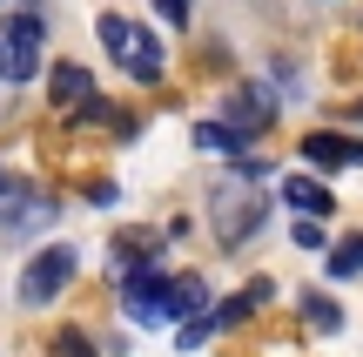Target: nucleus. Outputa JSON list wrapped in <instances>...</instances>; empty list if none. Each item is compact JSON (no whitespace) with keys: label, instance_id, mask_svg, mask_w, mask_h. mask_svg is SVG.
Wrapping results in <instances>:
<instances>
[{"label":"nucleus","instance_id":"1","mask_svg":"<svg viewBox=\"0 0 363 357\" xmlns=\"http://www.w3.org/2000/svg\"><path fill=\"white\" fill-rule=\"evenodd\" d=\"M262 216H269V196L249 189L242 175H229V182L208 189V223H216V243H222V250H242V243L262 229Z\"/></svg>","mask_w":363,"mask_h":357},{"label":"nucleus","instance_id":"2","mask_svg":"<svg viewBox=\"0 0 363 357\" xmlns=\"http://www.w3.org/2000/svg\"><path fill=\"white\" fill-rule=\"evenodd\" d=\"M94 34H101V48L115 54L135 81H162V40H155V27L128 21V13H101V21H94Z\"/></svg>","mask_w":363,"mask_h":357},{"label":"nucleus","instance_id":"3","mask_svg":"<svg viewBox=\"0 0 363 357\" xmlns=\"http://www.w3.org/2000/svg\"><path fill=\"white\" fill-rule=\"evenodd\" d=\"M34 67H40V21L34 13H7L0 21V81L21 88V81H34Z\"/></svg>","mask_w":363,"mask_h":357},{"label":"nucleus","instance_id":"4","mask_svg":"<svg viewBox=\"0 0 363 357\" xmlns=\"http://www.w3.org/2000/svg\"><path fill=\"white\" fill-rule=\"evenodd\" d=\"M74 263H81V256L67 250V243H48V250L21 270V304H48V297H61L67 277H74Z\"/></svg>","mask_w":363,"mask_h":357},{"label":"nucleus","instance_id":"5","mask_svg":"<svg viewBox=\"0 0 363 357\" xmlns=\"http://www.w3.org/2000/svg\"><path fill=\"white\" fill-rule=\"evenodd\" d=\"M48 223H54V196H40L27 182H0V229L27 236V229H48Z\"/></svg>","mask_w":363,"mask_h":357},{"label":"nucleus","instance_id":"6","mask_svg":"<svg viewBox=\"0 0 363 357\" xmlns=\"http://www.w3.org/2000/svg\"><path fill=\"white\" fill-rule=\"evenodd\" d=\"M303 162L310 169H363V142L337 135V128H316V135H303Z\"/></svg>","mask_w":363,"mask_h":357},{"label":"nucleus","instance_id":"7","mask_svg":"<svg viewBox=\"0 0 363 357\" xmlns=\"http://www.w3.org/2000/svg\"><path fill=\"white\" fill-rule=\"evenodd\" d=\"M222 121H229V128L249 142V135H262V128L276 121V94H269V88H235V94H229V115H222Z\"/></svg>","mask_w":363,"mask_h":357},{"label":"nucleus","instance_id":"8","mask_svg":"<svg viewBox=\"0 0 363 357\" xmlns=\"http://www.w3.org/2000/svg\"><path fill=\"white\" fill-rule=\"evenodd\" d=\"M48 101H54V108H94L101 94H94V75H88V67L61 61V67L48 75Z\"/></svg>","mask_w":363,"mask_h":357},{"label":"nucleus","instance_id":"9","mask_svg":"<svg viewBox=\"0 0 363 357\" xmlns=\"http://www.w3.org/2000/svg\"><path fill=\"white\" fill-rule=\"evenodd\" d=\"M202 304H208L202 277H169V290H162V304H155V324H169V317H202Z\"/></svg>","mask_w":363,"mask_h":357},{"label":"nucleus","instance_id":"10","mask_svg":"<svg viewBox=\"0 0 363 357\" xmlns=\"http://www.w3.org/2000/svg\"><path fill=\"white\" fill-rule=\"evenodd\" d=\"M262 304H269V277L242 283V290H235V297H229V304H222V310H208V331H229V324H242L249 310H262Z\"/></svg>","mask_w":363,"mask_h":357},{"label":"nucleus","instance_id":"11","mask_svg":"<svg viewBox=\"0 0 363 357\" xmlns=\"http://www.w3.org/2000/svg\"><path fill=\"white\" fill-rule=\"evenodd\" d=\"M283 196H289V202H296V209H303V223H310V216H316V223H323V216L337 209V196H330V189L316 182V175H289V182H283Z\"/></svg>","mask_w":363,"mask_h":357},{"label":"nucleus","instance_id":"12","mask_svg":"<svg viewBox=\"0 0 363 357\" xmlns=\"http://www.w3.org/2000/svg\"><path fill=\"white\" fill-rule=\"evenodd\" d=\"M195 148H202V155H242V135L229 128V121H195Z\"/></svg>","mask_w":363,"mask_h":357},{"label":"nucleus","instance_id":"13","mask_svg":"<svg viewBox=\"0 0 363 357\" xmlns=\"http://www.w3.org/2000/svg\"><path fill=\"white\" fill-rule=\"evenodd\" d=\"M303 324H310V331H337V324H343V310L337 304H330V297H303Z\"/></svg>","mask_w":363,"mask_h":357},{"label":"nucleus","instance_id":"14","mask_svg":"<svg viewBox=\"0 0 363 357\" xmlns=\"http://www.w3.org/2000/svg\"><path fill=\"white\" fill-rule=\"evenodd\" d=\"M330 277H363V236H350L343 250H330Z\"/></svg>","mask_w":363,"mask_h":357},{"label":"nucleus","instance_id":"15","mask_svg":"<svg viewBox=\"0 0 363 357\" xmlns=\"http://www.w3.org/2000/svg\"><path fill=\"white\" fill-rule=\"evenodd\" d=\"M54 357H101V351L88 344V331H61L54 337Z\"/></svg>","mask_w":363,"mask_h":357},{"label":"nucleus","instance_id":"16","mask_svg":"<svg viewBox=\"0 0 363 357\" xmlns=\"http://www.w3.org/2000/svg\"><path fill=\"white\" fill-rule=\"evenodd\" d=\"M189 7H195V0H155V13H162L169 27H189Z\"/></svg>","mask_w":363,"mask_h":357},{"label":"nucleus","instance_id":"17","mask_svg":"<svg viewBox=\"0 0 363 357\" xmlns=\"http://www.w3.org/2000/svg\"><path fill=\"white\" fill-rule=\"evenodd\" d=\"M115 196H121V189L108 182V175H94V182H88V202H94V209H108V202H115Z\"/></svg>","mask_w":363,"mask_h":357},{"label":"nucleus","instance_id":"18","mask_svg":"<svg viewBox=\"0 0 363 357\" xmlns=\"http://www.w3.org/2000/svg\"><path fill=\"white\" fill-rule=\"evenodd\" d=\"M296 250H323V223H296Z\"/></svg>","mask_w":363,"mask_h":357},{"label":"nucleus","instance_id":"19","mask_svg":"<svg viewBox=\"0 0 363 357\" xmlns=\"http://www.w3.org/2000/svg\"><path fill=\"white\" fill-rule=\"evenodd\" d=\"M357 121H363V101H357Z\"/></svg>","mask_w":363,"mask_h":357}]
</instances>
